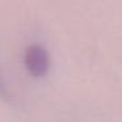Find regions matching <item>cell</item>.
<instances>
[{
  "label": "cell",
  "instance_id": "1",
  "mask_svg": "<svg viewBox=\"0 0 122 122\" xmlns=\"http://www.w3.org/2000/svg\"><path fill=\"white\" fill-rule=\"evenodd\" d=\"M24 63L33 76H43L50 67V56L43 46L33 43L25 50Z\"/></svg>",
  "mask_w": 122,
  "mask_h": 122
}]
</instances>
